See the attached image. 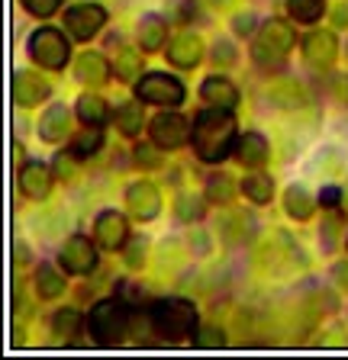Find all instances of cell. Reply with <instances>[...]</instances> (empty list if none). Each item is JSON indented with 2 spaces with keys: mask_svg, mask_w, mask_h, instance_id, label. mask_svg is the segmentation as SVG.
Wrapping results in <instances>:
<instances>
[{
  "mask_svg": "<svg viewBox=\"0 0 348 360\" xmlns=\"http://www.w3.org/2000/svg\"><path fill=\"white\" fill-rule=\"evenodd\" d=\"M91 335L97 338V345H120L129 328V312L123 309L120 300H100L91 309Z\"/></svg>",
  "mask_w": 348,
  "mask_h": 360,
  "instance_id": "3",
  "label": "cell"
},
{
  "mask_svg": "<svg viewBox=\"0 0 348 360\" xmlns=\"http://www.w3.org/2000/svg\"><path fill=\"white\" fill-rule=\"evenodd\" d=\"M271 97L278 106H284V110H300L303 103H306V94H303V87L297 81H280L271 87Z\"/></svg>",
  "mask_w": 348,
  "mask_h": 360,
  "instance_id": "27",
  "label": "cell"
},
{
  "mask_svg": "<svg viewBox=\"0 0 348 360\" xmlns=\"http://www.w3.org/2000/svg\"><path fill=\"white\" fill-rule=\"evenodd\" d=\"M251 232H255V222H251V216H235L232 222L226 225L229 241H249Z\"/></svg>",
  "mask_w": 348,
  "mask_h": 360,
  "instance_id": "34",
  "label": "cell"
},
{
  "mask_svg": "<svg viewBox=\"0 0 348 360\" xmlns=\"http://www.w3.org/2000/svg\"><path fill=\"white\" fill-rule=\"evenodd\" d=\"M333 20H335V26H348V4H345V7H339V10H335V16H333Z\"/></svg>",
  "mask_w": 348,
  "mask_h": 360,
  "instance_id": "45",
  "label": "cell"
},
{
  "mask_svg": "<svg viewBox=\"0 0 348 360\" xmlns=\"http://www.w3.org/2000/svg\"><path fill=\"white\" fill-rule=\"evenodd\" d=\"M213 58H216V65L229 68V65H235V49L229 42H216L213 45Z\"/></svg>",
  "mask_w": 348,
  "mask_h": 360,
  "instance_id": "39",
  "label": "cell"
},
{
  "mask_svg": "<svg viewBox=\"0 0 348 360\" xmlns=\"http://www.w3.org/2000/svg\"><path fill=\"white\" fill-rule=\"evenodd\" d=\"M52 331L61 341H71V338H77L84 331V315L77 312V309H61L52 319Z\"/></svg>",
  "mask_w": 348,
  "mask_h": 360,
  "instance_id": "25",
  "label": "cell"
},
{
  "mask_svg": "<svg viewBox=\"0 0 348 360\" xmlns=\"http://www.w3.org/2000/svg\"><path fill=\"white\" fill-rule=\"evenodd\" d=\"M126 206H129V212H132V219H139V222H151L161 210V196L151 184L139 180V184H132V187L126 190Z\"/></svg>",
  "mask_w": 348,
  "mask_h": 360,
  "instance_id": "11",
  "label": "cell"
},
{
  "mask_svg": "<svg viewBox=\"0 0 348 360\" xmlns=\"http://www.w3.org/2000/svg\"><path fill=\"white\" fill-rule=\"evenodd\" d=\"M58 261L68 274H75V277H87V274L97 267V251H94V245L84 238V235H71V238L61 245Z\"/></svg>",
  "mask_w": 348,
  "mask_h": 360,
  "instance_id": "9",
  "label": "cell"
},
{
  "mask_svg": "<svg viewBox=\"0 0 348 360\" xmlns=\"http://www.w3.org/2000/svg\"><path fill=\"white\" fill-rule=\"evenodd\" d=\"M71 155H65V158H55V174H58L61 180H71V174H75V167H71V161H68Z\"/></svg>",
  "mask_w": 348,
  "mask_h": 360,
  "instance_id": "42",
  "label": "cell"
},
{
  "mask_svg": "<svg viewBox=\"0 0 348 360\" xmlns=\"http://www.w3.org/2000/svg\"><path fill=\"white\" fill-rule=\"evenodd\" d=\"M149 132H151V142L159 145V148L171 151V148L187 145V139L194 135V129H190L187 120L178 116V112H159V116L149 122Z\"/></svg>",
  "mask_w": 348,
  "mask_h": 360,
  "instance_id": "8",
  "label": "cell"
},
{
  "mask_svg": "<svg viewBox=\"0 0 348 360\" xmlns=\"http://www.w3.org/2000/svg\"><path fill=\"white\" fill-rule=\"evenodd\" d=\"M194 151H197L200 161L206 165H220L223 158H229V151L235 148V120L232 110H223V106H210V110L197 112L194 120Z\"/></svg>",
  "mask_w": 348,
  "mask_h": 360,
  "instance_id": "1",
  "label": "cell"
},
{
  "mask_svg": "<svg viewBox=\"0 0 348 360\" xmlns=\"http://www.w3.org/2000/svg\"><path fill=\"white\" fill-rule=\"evenodd\" d=\"M136 165L139 167H161V155L151 145H139L136 148Z\"/></svg>",
  "mask_w": 348,
  "mask_h": 360,
  "instance_id": "38",
  "label": "cell"
},
{
  "mask_svg": "<svg viewBox=\"0 0 348 360\" xmlns=\"http://www.w3.org/2000/svg\"><path fill=\"white\" fill-rule=\"evenodd\" d=\"M77 120H81L84 126H104V122L110 120V106H106V100L97 97V94H81V97H77Z\"/></svg>",
  "mask_w": 348,
  "mask_h": 360,
  "instance_id": "21",
  "label": "cell"
},
{
  "mask_svg": "<svg viewBox=\"0 0 348 360\" xmlns=\"http://www.w3.org/2000/svg\"><path fill=\"white\" fill-rule=\"evenodd\" d=\"M335 277H339V280H342V283H345V286H348V267H335Z\"/></svg>",
  "mask_w": 348,
  "mask_h": 360,
  "instance_id": "46",
  "label": "cell"
},
{
  "mask_svg": "<svg viewBox=\"0 0 348 360\" xmlns=\"http://www.w3.org/2000/svg\"><path fill=\"white\" fill-rule=\"evenodd\" d=\"M200 97L206 100L210 106H223V110H232L235 103H239V90H235L232 81H226V77H206L204 84H200Z\"/></svg>",
  "mask_w": 348,
  "mask_h": 360,
  "instance_id": "17",
  "label": "cell"
},
{
  "mask_svg": "<svg viewBox=\"0 0 348 360\" xmlns=\"http://www.w3.org/2000/svg\"><path fill=\"white\" fill-rule=\"evenodd\" d=\"M145 248H149V241H145L142 235H139V238H129L126 245H123L129 267H142V264H145Z\"/></svg>",
  "mask_w": 348,
  "mask_h": 360,
  "instance_id": "35",
  "label": "cell"
},
{
  "mask_svg": "<svg viewBox=\"0 0 348 360\" xmlns=\"http://www.w3.org/2000/svg\"><path fill=\"white\" fill-rule=\"evenodd\" d=\"M13 264L16 267H26V264H30V248H26L23 241H16L13 245Z\"/></svg>",
  "mask_w": 348,
  "mask_h": 360,
  "instance_id": "43",
  "label": "cell"
},
{
  "mask_svg": "<svg viewBox=\"0 0 348 360\" xmlns=\"http://www.w3.org/2000/svg\"><path fill=\"white\" fill-rule=\"evenodd\" d=\"M235 180L229 174H210L206 177V200L216 202V206H229L235 200Z\"/></svg>",
  "mask_w": 348,
  "mask_h": 360,
  "instance_id": "24",
  "label": "cell"
},
{
  "mask_svg": "<svg viewBox=\"0 0 348 360\" xmlns=\"http://www.w3.org/2000/svg\"><path fill=\"white\" fill-rule=\"evenodd\" d=\"M149 325L159 338L184 341L197 335V309L187 300H159L149 306Z\"/></svg>",
  "mask_w": 348,
  "mask_h": 360,
  "instance_id": "2",
  "label": "cell"
},
{
  "mask_svg": "<svg viewBox=\"0 0 348 360\" xmlns=\"http://www.w3.org/2000/svg\"><path fill=\"white\" fill-rule=\"evenodd\" d=\"M36 292L42 300H55L65 292V277H61V270L55 264H42L36 270Z\"/></svg>",
  "mask_w": 348,
  "mask_h": 360,
  "instance_id": "23",
  "label": "cell"
},
{
  "mask_svg": "<svg viewBox=\"0 0 348 360\" xmlns=\"http://www.w3.org/2000/svg\"><path fill=\"white\" fill-rule=\"evenodd\" d=\"M235 161L245 167H258V165H265L268 161V139L261 132H245L239 142H235L232 148Z\"/></svg>",
  "mask_w": 348,
  "mask_h": 360,
  "instance_id": "16",
  "label": "cell"
},
{
  "mask_svg": "<svg viewBox=\"0 0 348 360\" xmlns=\"http://www.w3.org/2000/svg\"><path fill=\"white\" fill-rule=\"evenodd\" d=\"M106 22V10L100 4H75V7L65 10V30L71 32V39H94Z\"/></svg>",
  "mask_w": 348,
  "mask_h": 360,
  "instance_id": "7",
  "label": "cell"
},
{
  "mask_svg": "<svg viewBox=\"0 0 348 360\" xmlns=\"http://www.w3.org/2000/svg\"><path fill=\"white\" fill-rule=\"evenodd\" d=\"M303 55H306L310 65L325 68V65H333L335 55H339V42H335V36L329 30H316L303 39Z\"/></svg>",
  "mask_w": 348,
  "mask_h": 360,
  "instance_id": "13",
  "label": "cell"
},
{
  "mask_svg": "<svg viewBox=\"0 0 348 360\" xmlns=\"http://www.w3.org/2000/svg\"><path fill=\"white\" fill-rule=\"evenodd\" d=\"M65 132H68V110H65L61 103L49 106L46 116L39 120V135H42L46 142H61Z\"/></svg>",
  "mask_w": 348,
  "mask_h": 360,
  "instance_id": "20",
  "label": "cell"
},
{
  "mask_svg": "<svg viewBox=\"0 0 348 360\" xmlns=\"http://www.w3.org/2000/svg\"><path fill=\"white\" fill-rule=\"evenodd\" d=\"M242 193L249 196L251 202H271L274 196V180L268 174H249L242 180Z\"/></svg>",
  "mask_w": 348,
  "mask_h": 360,
  "instance_id": "28",
  "label": "cell"
},
{
  "mask_svg": "<svg viewBox=\"0 0 348 360\" xmlns=\"http://www.w3.org/2000/svg\"><path fill=\"white\" fill-rule=\"evenodd\" d=\"M168 58L178 68H197L200 58H204V39L197 32H181L168 49Z\"/></svg>",
  "mask_w": 348,
  "mask_h": 360,
  "instance_id": "14",
  "label": "cell"
},
{
  "mask_svg": "<svg viewBox=\"0 0 348 360\" xmlns=\"http://www.w3.org/2000/svg\"><path fill=\"white\" fill-rule=\"evenodd\" d=\"M194 16H197V0H168L165 4V20H171V22L187 26Z\"/></svg>",
  "mask_w": 348,
  "mask_h": 360,
  "instance_id": "32",
  "label": "cell"
},
{
  "mask_svg": "<svg viewBox=\"0 0 348 360\" xmlns=\"http://www.w3.org/2000/svg\"><path fill=\"white\" fill-rule=\"evenodd\" d=\"M165 32H168L165 16H155V13L142 16V20H139V30H136L142 52H159L161 45H165Z\"/></svg>",
  "mask_w": 348,
  "mask_h": 360,
  "instance_id": "18",
  "label": "cell"
},
{
  "mask_svg": "<svg viewBox=\"0 0 348 360\" xmlns=\"http://www.w3.org/2000/svg\"><path fill=\"white\" fill-rule=\"evenodd\" d=\"M23 7L30 10L32 16H42V20H46V16H52L55 10L61 7V0H23Z\"/></svg>",
  "mask_w": 348,
  "mask_h": 360,
  "instance_id": "36",
  "label": "cell"
},
{
  "mask_svg": "<svg viewBox=\"0 0 348 360\" xmlns=\"http://www.w3.org/2000/svg\"><path fill=\"white\" fill-rule=\"evenodd\" d=\"M197 341L204 347H223V345H226V335H223V328H213V325H206V328L197 331Z\"/></svg>",
  "mask_w": 348,
  "mask_h": 360,
  "instance_id": "37",
  "label": "cell"
},
{
  "mask_svg": "<svg viewBox=\"0 0 348 360\" xmlns=\"http://www.w3.org/2000/svg\"><path fill=\"white\" fill-rule=\"evenodd\" d=\"M284 210H287L290 219L306 222V219L313 216V210H316V200H313L303 187H287V193H284Z\"/></svg>",
  "mask_w": 348,
  "mask_h": 360,
  "instance_id": "22",
  "label": "cell"
},
{
  "mask_svg": "<svg viewBox=\"0 0 348 360\" xmlns=\"http://www.w3.org/2000/svg\"><path fill=\"white\" fill-rule=\"evenodd\" d=\"M294 49V30L284 20L261 22V36L255 42V61L261 68H280L284 55Z\"/></svg>",
  "mask_w": 348,
  "mask_h": 360,
  "instance_id": "4",
  "label": "cell"
},
{
  "mask_svg": "<svg viewBox=\"0 0 348 360\" xmlns=\"http://www.w3.org/2000/svg\"><path fill=\"white\" fill-rule=\"evenodd\" d=\"M335 97L348 103V77H335Z\"/></svg>",
  "mask_w": 348,
  "mask_h": 360,
  "instance_id": "44",
  "label": "cell"
},
{
  "mask_svg": "<svg viewBox=\"0 0 348 360\" xmlns=\"http://www.w3.org/2000/svg\"><path fill=\"white\" fill-rule=\"evenodd\" d=\"M116 126H120L123 135H139V129H142V106L123 103L120 110H116Z\"/></svg>",
  "mask_w": 348,
  "mask_h": 360,
  "instance_id": "29",
  "label": "cell"
},
{
  "mask_svg": "<svg viewBox=\"0 0 348 360\" xmlns=\"http://www.w3.org/2000/svg\"><path fill=\"white\" fill-rule=\"evenodd\" d=\"M30 58L49 71H61L71 58V45L55 26H42L30 36Z\"/></svg>",
  "mask_w": 348,
  "mask_h": 360,
  "instance_id": "5",
  "label": "cell"
},
{
  "mask_svg": "<svg viewBox=\"0 0 348 360\" xmlns=\"http://www.w3.org/2000/svg\"><path fill=\"white\" fill-rule=\"evenodd\" d=\"M136 97L145 100V103H159V106H181L187 90L174 75H165V71H151L142 81L136 84Z\"/></svg>",
  "mask_w": 348,
  "mask_h": 360,
  "instance_id": "6",
  "label": "cell"
},
{
  "mask_svg": "<svg viewBox=\"0 0 348 360\" xmlns=\"http://www.w3.org/2000/svg\"><path fill=\"white\" fill-rule=\"evenodd\" d=\"M75 77L81 84H104L110 77V65H106L104 55L97 52H84L81 58L75 61Z\"/></svg>",
  "mask_w": 348,
  "mask_h": 360,
  "instance_id": "19",
  "label": "cell"
},
{
  "mask_svg": "<svg viewBox=\"0 0 348 360\" xmlns=\"http://www.w3.org/2000/svg\"><path fill=\"white\" fill-rule=\"evenodd\" d=\"M287 10H290V16L300 22H316L319 16H323L325 4L323 0H287Z\"/></svg>",
  "mask_w": 348,
  "mask_h": 360,
  "instance_id": "31",
  "label": "cell"
},
{
  "mask_svg": "<svg viewBox=\"0 0 348 360\" xmlns=\"http://www.w3.org/2000/svg\"><path fill=\"white\" fill-rule=\"evenodd\" d=\"M100 145H104V132H100L97 126H87L81 135H75L68 155L75 158V161H81V158H94L100 151Z\"/></svg>",
  "mask_w": 348,
  "mask_h": 360,
  "instance_id": "26",
  "label": "cell"
},
{
  "mask_svg": "<svg viewBox=\"0 0 348 360\" xmlns=\"http://www.w3.org/2000/svg\"><path fill=\"white\" fill-rule=\"evenodd\" d=\"M94 235H97L100 248H106V251H120V248L129 241V225L116 210H106V212H100L97 222H94Z\"/></svg>",
  "mask_w": 348,
  "mask_h": 360,
  "instance_id": "10",
  "label": "cell"
},
{
  "mask_svg": "<svg viewBox=\"0 0 348 360\" xmlns=\"http://www.w3.org/2000/svg\"><path fill=\"white\" fill-rule=\"evenodd\" d=\"M139 68H142V55L139 52H123L120 58H116V65H113V75L120 77V81H136Z\"/></svg>",
  "mask_w": 348,
  "mask_h": 360,
  "instance_id": "33",
  "label": "cell"
},
{
  "mask_svg": "<svg viewBox=\"0 0 348 360\" xmlns=\"http://www.w3.org/2000/svg\"><path fill=\"white\" fill-rule=\"evenodd\" d=\"M339 202H342V187H325L319 193V206H325V210H339Z\"/></svg>",
  "mask_w": 348,
  "mask_h": 360,
  "instance_id": "40",
  "label": "cell"
},
{
  "mask_svg": "<svg viewBox=\"0 0 348 360\" xmlns=\"http://www.w3.org/2000/svg\"><path fill=\"white\" fill-rule=\"evenodd\" d=\"M20 190H23L30 200L49 196V190H52V171H49V165H42V161L23 165V171H20Z\"/></svg>",
  "mask_w": 348,
  "mask_h": 360,
  "instance_id": "15",
  "label": "cell"
},
{
  "mask_svg": "<svg viewBox=\"0 0 348 360\" xmlns=\"http://www.w3.org/2000/svg\"><path fill=\"white\" fill-rule=\"evenodd\" d=\"M232 30H235V36H251V32H255V16H251V13L235 16V20H232Z\"/></svg>",
  "mask_w": 348,
  "mask_h": 360,
  "instance_id": "41",
  "label": "cell"
},
{
  "mask_svg": "<svg viewBox=\"0 0 348 360\" xmlns=\"http://www.w3.org/2000/svg\"><path fill=\"white\" fill-rule=\"evenodd\" d=\"M174 210H178V219H181V222H200L206 212L204 200H200L197 193H181L178 202H174Z\"/></svg>",
  "mask_w": 348,
  "mask_h": 360,
  "instance_id": "30",
  "label": "cell"
},
{
  "mask_svg": "<svg viewBox=\"0 0 348 360\" xmlns=\"http://www.w3.org/2000/svg\"><path fill=\"white\" fill-rule=\"evenodd\" d=\"M49 97V81L36 71H26L20 68L13 75V103L16 106H36Z\"/></svg>",
  "mask_w": 348,
  "mask_h": 360,
  "instance_id": "12",
  "label": "cell"
}]
</instances>
